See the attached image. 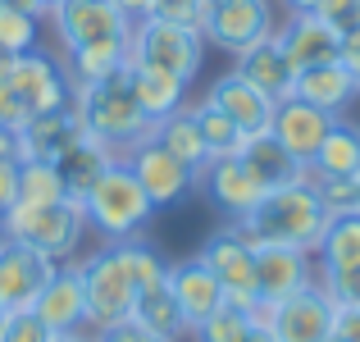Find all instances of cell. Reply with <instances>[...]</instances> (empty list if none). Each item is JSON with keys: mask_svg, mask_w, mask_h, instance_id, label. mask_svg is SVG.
<instances>
[{"mask_svg": "<svg viewBox=\"0 0 360 342\" xmlns=\"http://www.w3.org/2000/svg\"><path fill=\"white\" fill-rule=\"evenodd\" d=\"M51 23L60 46L69 51V82H96L128 64L132 18L115 0H55Z\"/></svg>", "mask_w": 360, "mask_h": 342, "instance_id": "cell-1", "label": "cell"}, {"mask_svg": "<svg viewBox=\"0 0 360 342\" xmlns=\"http://www.w3.org/2000/svg\"><path fill=\"white\" fill-rule=\"evenodd\" d=\"M73 110L82 119V132L96 137L101 146H110L115 160H128L141 141L155 137V123L146 119V110L137 106V91H132L128 64L96 82H78L73 87Z\"/></svg>", "mask_w": 360, "mask_h": 342, "instance_id": "cell-2", "label": "cell"}, {"mask_svg": "<svg viewBox=\"0 0 360 342\" xmlns=\"http://www.w3.org/2000/svg\"><path fill=\"white\" fill-rule=\"evenodd\" d=\"M328 220L333 215L324 210L319 192L310 187V178H301V183L264 192L251 210L233 220V228L251 246H301V251H315Z\"/></svg>", "mask_w": 360, "mask_h": 342, "instance_id": "cell-3", "label": "cell"}, {"mask_svg": "<svg viewBox=\"0 0 360 342\" xmlns=\"http://www.w3.org/2000/svg\"><path fill=\"white\" fill-rule=\"evenodd\" d=\"M0 228H5L9 242H23L32 251L51 255L55 265H64L73 260L82 233H87V215H82V201H73V196H60V201H46V205L14 201L0 215Z\"/></svg>", "mask_w": 360, "mask_h": 342, "instance_id": "cell-4", "label": "cell"}, {"mask_svg": "<svg viewBox=\"0 0 360 342\" xmlns=\"http://www.w3.org/2000/svg\"><path fill=\"white\" fill-rule=\"evenodd\" d=\"M82 215H87V228L101 233V242H128V237H137L141 228L150 224L155 205L141 192L137 174H132L123 160H115V165L101 174V183L82 196Z\"/></svg>", "mask_w": 360, "mask_h": 342, "instance_id": "cell-5", "label": "cell"}, {"mask_svg": "<svg viewBox=\"0 0 360 342\" xmlns=\"http://www.w3.org/2000/svg\"><path fill=\"white\" fill-rule=\"evenodd\" d=\"M128 60L132 64H150V69L169 73L187 87V82L201 73L205 60V32L187 23H169V18H137L132 23V42H128Z\"/></svg>", "mask_w": 360, "mask_h": 342, "instance_id": "cell-6", "label": "cell"}, {"mask_svg": "<svg viewBox=\"0 0 360 342\" xmlns=\"http://www.w3.org/2000/svg\"><path fill=\"white\" fill-rule=\"evenodd\" d=\"M78 274H82V297H87V324L96 334L132 319L137 288H132V274H128V265H123L115 242H105L87 260H78Z\"/></svg>", "mask_w": 360, "mask_h": 342, "instance_id": "cell-7", "label": "cell"}, {"mask_svg": "<svg viewBox=\"0 0 360 342\" xmlns=\"http://www.w3.org/2000/svg\"><path fill=\"white\" fill-rule=\"evenodd\" d=\"M205 265L214 270V279L224 283V297L233 301V306L251 310L255 319H260V283H255V246L246 242V237L238 233V228H219V233L205 237L201 251Z\"/></svg>", "mask_w": 360, "mask_h": 342, "instance_id": "cell-8", "label": "cell"}, {"mask_svg": "<svg viewBox=\"0 0 360 342\" xmlns=\"http://www.w3.org/2000/svg\"><path fill=\"white\" fill-rule=\"evenodd\" d=\"M201 32L210 46L238 55L246 46L264 42V37L278 32V18H274L269 0H210L201 18Z\"/></svg>", "mask_w": 360, "mask_h": 342, "instance_id": "cell-9", "label": "cell"}, {"mask_svg": "<svg viewBox=\"0 0 360 342\" xmlns=\"http://www.w3.org/2000/svg\"><path fill=\"white\" fill-rule=\"evenodd\" d=\"M9 96L18 101V110L32 119V114L73 106V82L64 78V69L51 60L46 51H23L14 60V73H9Z\"/></svg>", "mask_w": 360, "mask_h": 342, "instance_id": "cell-10", "label": "cell"}, {"mask_svg": "<svg viewBox=\"0 0 360 342\" xmlns=\"http://www.w3.org/2000/svg\"><path fill=\"white\" fill-rule=\"evenodd\" d=\"M255 283H260V319L306 292L315 283V265L310 251L301 246H255Z\"/></svg>", "mask_w": 360, "mask_h": 342, "instance_id": "cell-11", "label": "cell"}, {"mask_svg": "<svg viewBox=\"0 0 360 342\" xmlns=\"http://www.w3.org/2000/svg\"><path fill=\"white\" fill-rule=\"evenodd\" d=\"M123 165H128L132 174H137L141 192L150 196V205H155V210H160V205H178V201H183V196L192 192L196 183H201V178H196V174H192V169H187L178 156H169V151L160 146L155 137L141 141V146L132 151V156L123 160Z\"/></svg>", "mask_w": 360, "mask_h": 342, "instance_id": "cell-12", "label": "cell"}, {"mask_svg": "<svg viewBox=\"0 0 360 342\" xmlns=\"http://www.w3.org/2000/svg\"><path fill=\"white\" fill-rule=\"evenodd\" d=\"M333 315H338V306L328 301V292L319 283H310L306 292H297L278 310H269L264 324H269V334L278 342H328L333 338Z\"/></svg>", "mask_w": 360, "mask_h": 342, "instance_id": "cell-13", "label": "cell"}, {"mask_svg": "<svg viewBox=\"0 0 360 342\" xmlns=\"http://www.w3.org/2000/svg\"><path fill=\"white\" fill-rule=\"evenodd\" d=\"M55 274V260L23 242L0 246V306L5 310H32V301L41 297L46 279Z\"/></svg>", "mask_w": 360, "mask_h": 342, "instance_id": "cell-14", "label": "cell"}, {"mask_svg": "<svg viewBox=\"0 0 360 342\" xmlns=\"http://www.w3.org/2000/svg\"><path fill=\"white\" fill-rule=\"evenodd\" d=\"M165 279H169V288H174V301H178V310H183V319H187V334L201 329L205 319L229 301L224 297V283L214 279V270L201 260V255H187V260L169 265Z\"/></svg>", "mask_w": 360, "mask_h": 342, "instance_id": "cell-15", "label": "cell"}, {"mask_svg": "<svg viewBox=\"0 0 360 342\" xmlns=\"http://www.w3.org/2000/svg\"><path fill=\"white\" fill-rule=\"evenodd\" d=\"M278 46L288 51V60L297 69H315V64H333L342 55V32L328 23L315 9H301V14H288V23L278 27Z\"/></svg>", "mask_w": 360, "mask_h": 342, "instance_id": "cell-16", "label": "cell"}, {"mask_svg": "<svg viewBox=\"0 0 360 342\" xmlns=\"http://www.w3.org/2000/svg\"><path fill=\"white\" fill-rule=\"evenodd\" d=\"M333 123H338V114L315 110V106H306V101L288 96V101H278V106H274L269 132L301 160V165L310 169V160H315V151L324 146V137L333 132Z\"/></svg>", "mask_w": 360, "mask_h": 342, "instance_id": "cell-17", "label": "cell"}, {"mask_svg": "<svg viewBox=\"0 0 360 342\" xmlns=\"http://www.w3.org/2000/svg\"><path fill=\"white\" fill-rule=\"evenodd\" d=\"M32 310L41 315V324L51 334H78L87 324V297H82V274L78 265H55V274L46 279L41 297L32 301Z\"/></svg>", "mask_w": 360, "mask_h": 342, "instance_id": "cell-18", "label": "cell"}, {"mask_svg": "<svg viewBox=\"0 0 360 342\" xmlns=\"http://www.w3.org/2000/svg\"><path fill=\"white\" fill-rule=\"evenodd\" d=\"M78 137H82V119H78V110H73V106L32 114V119H23V128H18V160H41V165H55V160H60Z\"/></svg>", "mask_w": 360, "mask_h": 342, "instance_id": "cell-19", "label": "cell"}, {"mask_svg": "<svg viewBox=\"0 0 360 342\" xmlns=\"http://www.w3.org/2000/svg\"><path fill=\"white\" fill-rule=\"evenodd\" d=\"M201 178H205V192H210V201L219 205V210H229L233 220H238V215H246L264 192H269V187L255 178V169L246 165L242 156H219V160H210Z\"/></svg>", "mask_w": 360, "mask_h": 342, "instance_id": "cell-20", "label": "cell"}, {"mask_svg": "<svg viewBox=\"0 0 360 342\" xmlns=\"http://www.w3.org/2000/svg\"><path fill=\"white\" fill-rule=\"evenodd\" d=\"M210 101H214L224 114H229L233 123H238L242 137H251V132H264V128H269L274 106H278V101H269L260 87H255V82H246L238 69H229V73H219V78H214Z\"/></svg>", "mask_w": 360, "mask_h": 342, "instance_id": "cell-21", "label": "cell"}, {"mask_svg": "<svg viewBox=\"0 0 360 342\" xmlns=\"http://www.w3.org/2000/svg\"><path fill=\"white\" fill-rule=\"evenodd\" d=\"M233 69H238L246 82H255L269 101H288L292 82H297V64L288 60V51L278 46V37H264V42L238 51V64H233Z\"/></svg>", "mask_w": 360, "mask_h": 342, "instance_id": "cell-22", "label": "cell"}, {"mask_svg": "<svg viewBox=\"0 0 360 342\" xmlns=\"http://www.w3.org/2000/svg\"><path fill=\"white\" fill-rule=\"evenodd\" d=\"M292 96L306 101V106H315V110H328V114H338V119H342V110L352 106L360 91H356V78L347 73V64H342V60H333V64H315V69H297Z\"/></svg>", "mask_w": 360, "mask_h": 342, "instance_id": "cell-23", "label": "cell"}, {"mask_svg": "<svg viewBox=\"0 0 360 342\" xmlns=\"http://www.w3.org/2000/svg\"><path fill=\"white\" fill-rule=\"evenodd\" d=\"M238 156L255 169V178H260L269 192H274V187H288V183H301V178H306V165H301V160L292 156V151L283 146V141L274 137L269 128H264V132H251V137H242Z\"/></svg>", "mask_w": 360, "mask_h": 342, "instance_id": "cell-24", "label": "cell"}, {"mask_svg": "<svg viewBox=\"0 0 360 342\" xmlns=\"http://www.w3.org/2000/svg\"><path fill=\"white\" fill-rule=\"evenodd\" d=\"M110 165H115L110 146H101L96 137H87V132H82V137L73 141L60 160H55V174H60V183H64V196L82 201V196L101 183V174H105Z\"/></svg>", "mask_w": 360, "mask_h": 342, "instance_id": "cell-25", "label": "cell"}, {"mask_svg": "<svg viewBox=\"0 0 360 342\" xmlns=\"http://www.w3.org/2000/svg\"><path fill=\"white\" fill-rule=\"evenodd\" d=\"M132 319H137L146 334H155L165 342H178L187 334V319H183V310H178V301H174L169 279H160V283H150V288L137 292V301H132Z\"/></svg>", "mask_w": 360, "mask_h": 342, "instance_id": "cell-26", "label": "cell"}, {"mask_svg": "<svg viewBox=\"0 0 360 342\" xmlns=\"http://www.w3.org/2000/svg\"><path fill=\"white\" fill-rule=\"evenodd\" d=\"M155 141L169 151V156L183 160L196 178H201L205 165H210V151H205L201 128H196V119H192V110H187V106H178L174 114H165V119L155 123Z\"/></svg>", "mask_w": 360, "mask_h": 342, "instance_id": "cell-27", "label": "cell"}, {"mask_svg": "<svg viewBox=\"0 0 360 342\" xmlns=\"http://www.w3.org/2000/svg\"><path fill=\"white\" fill-rule=\"evenodd\" d=\"M128 78H132V91H137V106L146 110L150 123H160L165 114H174L178 106H183L187 87L178 78H169V73L150 69V64H132L128 60Z\"/></svg>", "mask_w": 360, "mask_h": 342, "instance_id": "cell-28", "label": "cell"}, {"mask_svg": "<svg viewBox=\"0 0 360 342\" xmlns=\"http://www.w3.org/2000/svg\"><path fill=\"white\" fill-rule=\"evenodd\" d=\"M306 174L310 178H333V174L356 178L360 174V128H352L347 119H338L333 132L324 137V146L315 151V160H310Z\"/></svg>", "mask_w": 360, "mask_h": 342, "instance_id": "cell-29", "label": "cell"}, {"mask_svg": "<svg viewBox=\"0 0 360 342\" xmlns=\"http://www.w3.org/2000/svg\"><path fill=\"white\" fill-rule=\"evenodd\" d=\"M315 251H319V270H356L360 265V210L333 215Z\"/></svg>", "mask_w": 360, "mask_h": 342, "instance_id": "cell-30", "label": "cell"}, {"mask_svg": "<svg viewBox=\"0 0 360 342\" xmlns=\"http://www.w3.org/2000/svg\"><path fill=\"white\" fill-rule=\"evenodd\" d=\"M192 110V119H196V128H201V141H205V151H210V160H219V156H238V146H242V128L229 119L219 106H214L210 96H201L196 106H187Z\"/></svg>", "mask_w": 360, "mask_h": 342, "instance_id": "cell-31", "label": "cell"}, {"mask_svg": "<svg viewBox=\"0 0 360 342\" xmlns=\"http://www.w3.org/2000/svg\"><path fill=\"white\" fill-rule=\"evenodd\" d=\"M64 183L55 174V165H41V160H18V201L27 205H46V201H60Z\"/></svg>", "mask_w": 360, "mask_h": 342, "instance_id": "cell-32", "label": "cell"}, {"mask_svg": "<svg viewBox=\"0 0 360 342\" xmlns=\"http://www.w3.org/2000/svg\"><path fill=\"white\" fill-rule=\"evenodd\" d=\"M115 246H119L123 265H128V274H132V288H137V292L165 279V270H169V265L155 255V246H150V242H141V237H128V242H115Z\"/></svg>", "mask_w": 360, "mask_h": 342, "instance_id": "cell-33", "label": "cell"}, {"mask_svg": "<svg viewBox=\"0 0 360 342\" xmlns=\"http://www.w3.org/2000/svg\"><path fill=\"white\" fill-rule=\"evenodd\" d=\"M251 324H255L251 310H242V306H233V301H224V306L214 310V315L205 319L201 329H192V334L201 338V342H238Z\"/></svg>", "mask_w": 360, "mask_h": 342, "instance_id": "cell-34", "label": "cell"}, {"mask_svg": "<svg viewBox=\"0 0 360 342\" xmlns=\"http://www.w3.org/2000/svg\"><path fill=\"white\" fill-rule=\"evenodd\" d=\"M0 46L14 55L37 51V18L32 14H18V9L0 5Z\"/></svg>", "mask_w": 360, "mask_h": 342, "instance_id": "cell-35", "label": "cell"}, {"mask_svg": "<svg viewBox=\"0 0 360 342\" xmlns=\"http://www.w3.org/2000/svg\"><path fill=\"white\" fill-rule=\"evenodd\" d=\"M306 178H310V174H306ZM310 187L319 192V201H324L328 215H352L356 205H360L356 178H342V174H333V178H310Z\"/></svg>", "mask_w": 360, "mask_h": 342, "instance_id": "cell-36", "label": "cell"}, {"mask_svg": "<svg viewBox=\"0 0 360 342\" xmlns=\"http://www.w3.org/2000/svg\"><path fill=\"white\" fill-rule=\"evenodd\" d=\"M315 283L328 292L333 306H360V265L356 270H319Z\"/></svg>", "mask_w": 360, "mask_h": 342, "instance_id": "cell-37", "label": "cell"}, {"mask_svg": "<svg viewBox=\"0 0 360 342\" xmlns=\"http://www.w3.org/2000/svg\"><path fill=\"white\" fill-rule=\"evenodd\" d=\"M0 342H51V329L41 324L37 310H9L5 329H0Z\"/></svg>", "mask_w": 360, "mask_h": 342, "instance_id": "cell-38", "label": "cell"}, {"mask_svg": "<svg viewBox=\"0 0 360 342\" xmlns=\"http://www.w3.org/2000/svg\"><path fill=\"white\" fill-rule=\"evenodd\" d=\"M205 5H210V0H155V9H150V14H155V18H169V23L201 27Z\"/></svg>", "mask_w": 360, "mask_h": 342, "instance_id": "cell-39", "label": "cell"}, {"mask_svg": "<svg viewBox=\"0 0 360 342\" xmlns=\"http://www.w3.org/2000/svg\"><path fill=\"white\" fill-rule=\"evenodd\" d=\"M315 14H324L338 32H356L360 27V0H324Z\"/></svg>", "mask_w": 360, "mask_h": 342, "instance_id": "cell-40", "label": "cell"}, {"mask_svg": "<svg viewBox=\"0 0 360 342\" xmlns=\"http://www.w3.org/2000/svg\"><path fill=\"white\" fill-rule=\"evenodd\" d=\"M96 342H165V338L146 334V329H141L137 319H123V324H115V329H101Z\"/></svg>", "mask_w": 360, "mask_h": 342, "instance_id": "cell-41", "label": "cell"}, {"mask_svg": "<svg viewBox=\"0 0 360 342\" xmlns=\"http://www.w3.org/2000/svg\"><path fill=\"white\" fill-rule=\"evenodd\" d=\"M333 338H338V342H360V306H338V315H333Z\"/></svg>", "mask_w": 360, "mask_h": 342, "instance_id": "cell-42", "label": "cell"}, {"mask_svg": "<svg viewBox=\"0 0 360 342\" xmlns=\"http://www.w3.org/2000/svg\"><path fill=\"white\" fill-rule=\"evenodd\" d=\"M18 201V160H0V215Z\"/></svg>", "mask_w": 360, "mask_h": 342, "instance_id": "cell-43", "label": "cell"}, {"mask_svg": "<svg viewBox=\"0 0 360 342\" xmlns=\"http://www.w3.org/2000/svg\"><path fill=\"white\" fill-rule=\"evenodd\" d=\"M338 60L347 64V73L356 78V91H360V27L356 32H342V55H338Z\"/></svg>", "mask_w": 360, "mask_h": 342, "instance_id": "cell-44", "label": "cell"}, {"mask_svg": "<svg viewBox=\"0 0 360 342\" xmlns=\"http://www.w3.org/2000/svg\"><path fill=\"white\" fill-rule=\"evenodd\" d=\"M27 114L18 110V101L9 96V87H0V128H23Z\"/></svg>", "mask_w": 360, "mask_h": 342, "instance_id": "cell-45", "label": "cell"}, {"mask_svg": "<svg viewBox=\"0 0 360 342\" xmlns=\"http://www.w3.org/2000/svg\"><path fill=\"white\" fill-rule=\"evenodd\" d=\"M115 5L123 9V14L132 18V23H137V18H146L150 9H155V0H115Z\"/></svg>", "mask_w": 360, "mask_h": 342, "instance_id": "cell-46", "label": "cell"}, {"mask_svg": "<svg viewBox=\"0 0 360 342\" xmlns=\"http://www.w3.org/2000/svg\"><path fill=\"white\" fill-rule=\"evenodd\" d=\"M0 5L18 9V14H32V18H41V14H46V0H0Z\"/></svg>", "mask_w": 360, "mask_h": 342, "instance_id": "cell-47", "label": "cell"}, {"mask_svg": "<svg viewBox=\"0 0 360 342\" xmlns=\"http://www.w3.org/2000/svg\"><path fill=\"white\" fill-rule=\"evenodd\" d=\"M238 342H278V338H274V334H269V324H264V319H255V324H251V329H246V334H242Z\"/></svg>", "mask_w": 360, "mask_h": 342, "instance_id": "cell-48", "label": "cell"}, {"mask_svg": "<svg viewBox=\"0 0 360 342\" xmlns=\"http://www.w3.org/2000/svg\"><path fill=\"white\" fill-rule=\"evenodd\" d=\"M14 60H18V55L0 46V87H5V82H9V73H14Z\"/></svg>", "mask_w": 360, "mask_h": 342, "instance_id": "cell-49", "label": "cell"}, {"mask_svg": "<svg viewBox=\"0 0 360 342\" xmlns=\"http://www.w3.org/2000/svg\"><path fill=\"white\" fill-rule=\"evenodd\" d=\"M283 5H288L292 14H301V9H319V5H324V0H283Z\"/></svg>", "mask_w": 360, "mask_h": 342, "instance_id": "cell-50", "label": "cell"}, {"mask_svg": "<svg viewBox=\"0 0 360 342\" xmlns=\"http://www.w3.org/2000/svg\"><path fill=\"white\" fill-rule=\"evenodd\" d=\"M51 342H96V338H87V334L78 329V334H51Z\"/></svg>", "mask_w": 360, "mask_h": 342, "instance_id": "cell-51", "label": "cell"}, {"mask_svg": "<svg viewBox=\"0 0 360 342\" xmlns=\"http://www.w3.org/2000/svg\"><path fill=\"white\" fill-rule=\"evenodd\" d=\"M5 315H9V310H5V306H0V329H5Z\"/></svg>", "mask_w": 360, "mask_h": 342, "instance_id": "cell-52", "label": "cell"}, {"mask_svg": "<svg viewBox=\"0 0 360 342\" xmlns=\"http://www.w3.org/2000/svg\"><path fill=\"white\" fill-rule=\"evenodd\" d=\"M5 242H9V237H5V228H0V246H5Z\"/></svg>", "mask_w": 360, "mask_h": 342, "instance_id": "cell-53", "label": "cell"}, {"mask_svg": "<svg viewBox=\"0 0 360 342\" xmlns=\"http://www.w3.org/2000/svg\"><path fill=\"white\" fill-rule=\"evenodd\" d=\"M356 192H360V174H356ZM356 210H360V205H356Z\"/></svg>", "mask_w": 360, "mask_h": 342, "instance_id": "cell-54", "label": "cell"}, {"mask_svg": "<svg viewBox=\"0 0 360 342\" xmlns=\"http://www.w3.org/2000/svg\"><path fill=\"white\" fill-rule=\"evenodd\" d=\"M51 5H55V0H46V14H51Z\"/></svg>", "mask_w": 360, "mask_h": 342, "instance_id": "cell-55", "label": "cell"}, {"mask_svg": "<svg viewBox=\"0 0 360 342\" xmlns=\"http://www.w3.org/2000/svg\"><path fill=\"white\" fill-rule=\"evenodd\" d=\"M328 342H338V338H328Z\"/></svg>", "mask_w": 360, "mask_h": 342, "instance_id": "cell-56", "label": "cell"}]
</instances>
